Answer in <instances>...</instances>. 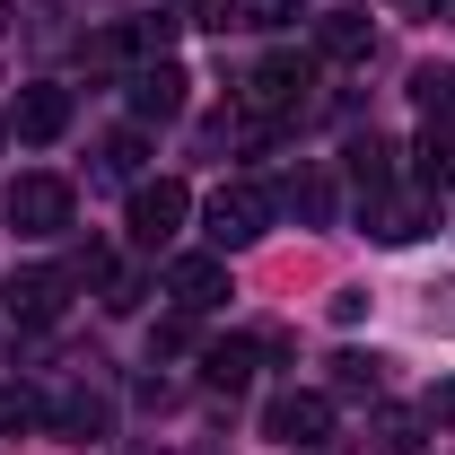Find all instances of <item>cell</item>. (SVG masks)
<instances>
[{"label":"cell","mask_w":455,"mask_h":455,"mask_svg":"<svg viewBox=\"0 0 455 455\" xmlns=\"http://www.w3.org/2000/svg\"><path fill=\"white\" fill-rule=\"evenodd\" d=\"M245 114H254V123H298V114H315V61L307 53H263L245 70Z\"/></svg>","instance_id":"cell-1"},{"label":"cell","mask_w":455,"mask_h":455,"mask_svg":"<svg viewBox=\"0 0 455 455\" xmlns=\"http://www.w3.org/2000/svg\"><path fill=\"white\" fill-rule=\"evenodd\" d=\"M184 211H193V193H184V184H175V175H158V184H132V245H149V254H158V245H175V228H184Z\"/></svg>","instance_id":"cell-2"},{"label":"cell","mask_w":455,"mask_h":455,"mask_svg":"<svg viewBox=\"0 0 455 455\" xmlns=\"http://www.w3.org/2000/svg\"><path fill=\"white\" fill-rule=\"evenodd\" d=\"M9 228L18 236H61L70 228V184L61 175H18L9 184Z\"/></svg>","instance_id":"cell-3"},{"label":"cell","mask_w":455,"mask_h":455,"mask_svg":"<svg viewBox=\"0 0 455 455\" xmlns=\"http://www.w3.org/2000/svg\"><path fill=\"white\" fill-rule=\"evenodd\" d=\"M263 228H272V193H263V184H220V193H211V245H254V236H263Z\"/></svg>","instance_id":"cell-4"},{"label":"cell","mask_w":455,"mask_h":455,"mask_svg":"<svg viewBox=\"0 0 455 455\" xmlns=\"http://www.w3.org/2000/svg\"><path fill=\"white\" fill-rule=\"evenodd\" d=\"M167 298L184 307V315H211L228 298V254H175L167 263Z\"/></svg>","instance_id":"cell-5"},{"label":"cell","mask_w":455,"mask_h":455,"mask_svg":"<svg viewBox=\"0 0 455 455\" xmlns=\"http://www.w3.org/2000/svg\"><path fill=\"white\" fill-rule=\"evenodd\" d=\"M263 429H272L281 447H324V438H333V395H281L263 411Z\"/></svg>","instance_id":"cell-6"},{"label":"cell","mask_w":455,"mask_h":455,"mask_svg":"<svg viewBox=\"0 0 455 455\" xmlns=\"http://www.w3.org/2000/svg\"><path fill=\"white\" fill-rule=\"evenodd\" d=\"M0 298H9V315H18V324H61V307H70V272L36 263V272H18Z\"/></svg>","instance_id":"cell-7"},{"label":"cell","mask_w":455,"mask_h":455,"mask_svg":"<svg viewBox=\"0 0 455 455\" xmlns=\"http://www.w3.org/2000/svg\"><path fill=\"white\" fill-rule=\"evenodd\" d=\"M9 132H18V140H36V149H44V140H61V132H70V88H18Z\"/></svg>","instance_id":"cell-8"},{"label":"cell","mask_w":455,"mask_h":455,"mask_svg":"<svg viewBox=\"0 0 455 455\" xmlns=\"http://www.w3.org/2000/svg\"><path fill=\"white\" fill-rule=\"evenodd\" d=\"M132 114H140V123H167V114H184V70H175L167 53L132 70Z\"/></svg>","instance_id":"cell-9"},{"label":"cell","mask_w":455,"mask_h":455,"mask_svg":"<svg viewBox=\"0 0 455 455\" xmlns=\"http://www.w3.org/2000/svg\"><path fill=\"white\" fill-rule=\"evenodd\" d=\"M315 61H368V18L359 9H324L315 18Z\"/></svg>","instance_id":"cell-10"},{"label":"cell","mask_w":455,"mask_h":455,"mask_svg":"<svg viewBox=\"0 0 455 455\" xmlns=\"http://www.w3.org/2000/svg\"><path fill=\"white\" fill-rule=\"evenodd\" d=\"M420 228H429V193H411V202H386V193H377V202H368V236H377V245H411Z\"/></svg>","instance_id":"cell-11"},{"label":"cell","mask_w":455,"mask_h":455,"mask_svg":"<svg viewBox=\"0 0 455 455\" xmlns=\"http://www.w3.org/2000/svg\"><path fill=\"white\" fill-rule=\"evenodd\" d=\"M350 184H359L368 202L395 184V140H386V132H359V140H350Z\"/></svg>","instance_id":"cell-12"},{"label":"cell","mask_w":455,"mask_h":455,"mask_svg":"<svg viewBox=\"0 0 455 455\" xmlns=\"http://www.w3.org/2000/svg\"><path fill=\"white\" fill-rule=\"evenodd\" d=\"M254 350H263V341H211V350H202V377H211L220 395H236V386L254 377Z\"/></svg>","instance_id":"cell-13"},{"label":"cell","mask_w":455,"mask_h":455,"mask_svg":"<svg viewBox=\"0 0 455 455\" xmlns=\"http://www.w3.org/2000/svg\"><path fill=\"white\" fill-rule=\"evenodd\" d=\"M420 184L429 193H455V123H429L420 132Z\"/></svg>","instance_id":"cell-14"},{"label":"cell","mask_w":455,"mask_h":455,"mask_svg":"<svg viewBox=\"0 0 455 455\" xmlns=\"http://www.w3.org/2000/svg\"><path fill=\"white\" fill-rule=\"evenodd\" d=\"M44 420H53L61 438H97V429H106V403L88 395V386H70V395H61L53 411H44Z\"/></svg>","instance_id":"cell-15"},{"label":"cell","mask_w":455,"mask_h":455,"mask_svg":"<svg viewBox=\"0 0 455 455\" xmlns=\"http://www.w3.org/2000/svg\"><path fill=\"white\" fill-rule=\"evenodd\" d=\"M411 97H420V114H429V123H455V70L420 61V70H411Z\"/></svg>","instance_id":"cell-16"},{"label":"cell","mask_w":455,"mask_h":455,"mask_svg":"<svg viewBox=\"0 0 455 455\" xmlns=\"http://www.w3.org/2000/svg\"><path fill=\"white\" fill-rule=\"evenodd\" d=\"M333 386H341V395H377V386H386V359H368V350H341V359H333Z\"/></svg>","instance_id":"cell-17"},{"label":"cell","mask_w":455,"mask_h":455,"mask_svg":"<svg viewBox=\"0 0 455 455\" xmlns=\"http://www.w3.org/2000/svg\"><path fill=\"white\" fill-rule=\"evenodd\" d=\"M289 211H298V220H315V228H324V220H333V184H324V175L307 167V175H298V184H289Z\"/></svg>","instance_id":"cell-18"},{"label":"cell","mask_w":455,"mask_h":455,"mask_svg":"<svg viewBox=\"0 0 455 455\" xmlns=\"http://www.w3.org/2000/svg\"><path fill=\"white\" fill-rule=\"evenodd\" d=\"M175 27H184V18H167V9H158V18H132V27H123V44H132V53H167Z\"/></svg>","instance_id":"cell-19"},{"label":"cell","mask_w":455,"mask_h":455,"mask_svg":"<svg viewBox=\"0 0 455 455\" xmlns=\"http://www.w3.org/2000/svg\"><path fill=\"white\" fill-rule=\"evenodd\" d=\"M44 420V395L36 386H0V429H36Z\"/></svg>","instance_id":"cell-20"},{"label":"cell","mask_w":455,"mask_h":455,"mask_svg":"<svg viewBox=\"0 0 455 455\" xmlns=\"http://www.w3.org/2000/svg\"><path fill=\"white\" fill-rule=\"evenodd\" d=\"M140 298H149V281H140V272H106V307H114V315H132Z\"/></svg>","instance_id":"cell-21"},{"label":"cell","mask_w":455,"mask_h":455,"mask_svg":"<svg viewBox=\"0 0 455 455\" xmlns=\"http://www.w3.org/2000/svg\"><path fill=\"white\" fill-rule=\"evenodd\" d=\"M289 18H298V0H245L236 9V27H289Z\"/></svg>","instance_id":"cell-22"},{"label":"cell","mask_w":455,"mask_h":455,"mask_svg":"<svg viewBox=\"0 0 455 455\" xmlns=\"http://www.w3.org/2000/svg\"><path fill=\"white\" fill-rule=\"evenodd\" d=\"M193 27H211V36H228V27H236V0H193Z\"/></svg>","instance_id":"cell-23"},{"label":"cell","mask_w":455,"mask_h":455,"mask_svg":"<svg viewBox=\"0 0 455 455\" xmlns=\"http://www.w3.org/2000/svg\"><path fill=\"white\" fill-rule=\"evenodd\" d=\"M106 167H114V175L140 167V132H114V140H106Z\"/></svg>","instance_id":"cell-24"},{"label":"cell","mask_w":455,"mask_h":455,"mask_svg":"<svg viewBox=\"0 0 455 455\" xmlns=\"http://www.w3.org/2000/svg\"><path fill=\"white\" fill-rule=\"evenodd\" d=\"M368 315V289H333V324H359Z\"/></svg>","instance_id":"cell-25"},{"label":"cell","mask_w":455,"mask_h":455,"mask_svg":"<svg viewBox=\"0 0 455 455\" xmlns=\"http://www.w3.org/2000/svg\"><path fill=\"white\" fill-rule=\"evenodd\" d=\"M429 420H455V386H429Z\"/></svg>","instance_id":"cell-26"},{"label":"cell","mask_w":455,"mask_h":455,"mask_svg":"<svg viewBox=\"0 0 455 455\" xmlns=\"http://www.w3.org/2000/svg\"><path fill=\"white\" fill-rule=\"evenodd\" d=\"M315 455H350V447H333V438H324V447H315Z\"/></svg>","instance_id":"cell-27"},{"label":"cell","mask_w":455,"mask_h":455,"mask_svg":"<svg viewBox=\"0 0 455 455\" xmlns=\"http://www.w3.org/2000/svg\"><path fill=\"white\" fill-rule=\"evenodd\" d=\"M0 27H9V9H0Z\"/></svg>","instance_id":"cell-28"},{"label":"cell","mask_w":455,"mask_h":455,"mask_svg":"<svg viewBox=\"0 0 455 455\" xmlns=\"http://www.w3.org/2000/svg\"><path fill=\"white\" fill-rule=\"evenodd\" d=\"M395 9H411V0H395Z\"/></svg>","instance_id":"cell-29"}]
</instances>
